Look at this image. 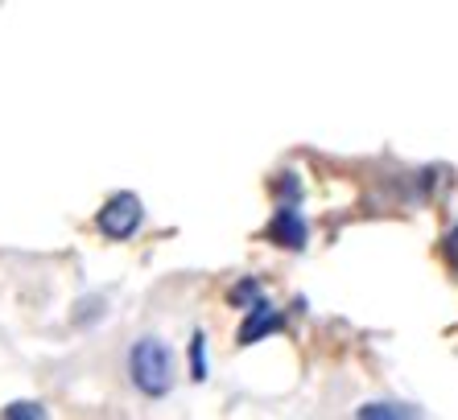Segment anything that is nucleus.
<instances>
[{"label": "nucleus", "instance_id": "4", "mask_svg": "<svg viewBox=\"0 0 458 420\" xmlns=\"http://www.w3.org/2000/svg\"><path fill=\"white\" fill-rule=\"evenodd\" d=\"M277 326H281V314H273L268 305H256L252 317H248L244 330H240V342H260V338L273 334Z\"/></svg>", "mask_w": 458, "mask_h": 420}, {"label": "nucleus", "instance_id": "6", "mask_svg": "<svg viewBox=\"0 0 458 420\" xmlns=\"http://www.w3.org/2000/svg\"><path fill=\"white\" fill-rule=\"evenodd\" d=\"M446 260H450V268L458 273V227L446 235Z\"/></svg>", "mask_w": 458, "mask_h": 420}, {"label": "nucleus", "instance_id": "3", "mask_svg": "<svg viewBox=\"0 0 458 420\" xmlns=\"http://www.w3.org/2000/svg\"><path fill=\"white\" fill-rule=\"evenodd\" d=\"M306 223H301V214L293 206H281L277 219H273V227H268V239H277L281 248H301L306 243Z\"/></svg>", "mask_w": 458, "mask_h": 420}, {"label": "nucleus", "instance_id": "5", "mask_svg": "<svg viewBox=\"0 0 458 420\" xmlns=\"http://www.w3.org/2000/svg\"><path fill=\"white\" fill-rule=\"evenodd\" d=\"M207 375V350H203V334L194 338V379Z\"/></svg>", "mask_w": 458, "mask_h": 420}, {"label": "nucleus", "instance_id": "1", "mask_svg": "<svg viewBox=\"0 0 458 420\" xmlns=\"http://www.w3.org/2000/svg\"><path fill=\"white\" fill-rule=\"evenodd\" d=\"M128 371H132V383H137L145 396H165L174 383V355L165 342L157 338H140L132 355H128Z\"/></svg>", "mask_w": 458, "mask_h": 420}, {"label": "nucleus", "instance_id": "7", "mask_svg": "<svg viewBox=\"0 0 458 420\" xmlns=\"http://www.w3.org/2000/svg\"><path fill=\"white\" fill-rule=\"evenodd\" d=\"M4 416H42V408H38V404H13Z\"/></svg>", "mask_w": 458, "mask_h": 420}, {"label": "nucleus", "instance_id": "2", "mask_svg": "<svg viewBox=\"0 0 458 420\" xmlns=\"http://www.w3.org/2000/svg\"><path fill=\"white\" fill-rule=\"evenodd\" d=\"M140 219H145V210H140V202L132 198V194H120V198H112L104 210H99V231L107 235V239H128V235L140 227Z\"/></svg>", "mask_w": 458, "mask_h": 420}]
</instances>
